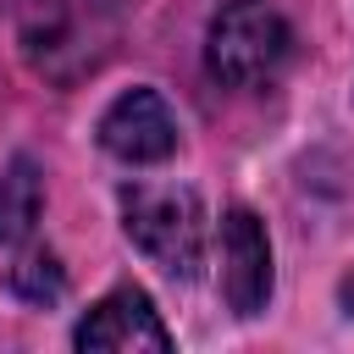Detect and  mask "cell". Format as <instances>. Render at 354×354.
Masks as SVG:
<instances>
[{"instance_id":"1","label":"cell","mask_w":354,"mask_h":354,"mask_svg":"<svg viewBox=\"0 0 354 354\" xmlns=\"http://www.w3.org/2000/svg\"><path fill=\"white\" fill-rule=\"evenodd\" d=\"M293 55V28L266 0H232L210 17L205 33V66L221 88H266L282 77Z\"/></svg>"},{"instance_id":"2","label":"cell","mask_w":354,"mask_h":354,"mask_svg":"<svg viewBox=\"0 0 354 354\" xmlns=\"http://www.w3.org/2000/svg\"><path fill=\"white\" fill-rule=\"evenodd\" d=\"M122 227L171 277H194L205 260V210H199V194L183 183H127Z\"/></svg>"},{"instance_id":"3","label":"cell","mask_w":354,"mask_h":354,"mask_svg":"<svg viewBox=\"0 0 354 354\" xmlns=\"http://www.w3.org/2000/svg\"><path fill=\"white\" fill-rule=\"evenodd\" d=\"M221 299L232 315H260L271 299V238L243 205L221 216Z\"/></svg>"},{"instance_id":"4","label":"cell","mask_w":354,"mask_h":354,"mask_svg":"<svg viewBox=\"0 0 354 354\" xmlns=\"http://www.w3.org/2000/svg\"><path fill=\"white\" fill-rule=\"evenodd\" d=\"M100 144H105V155H116L127 166L166 160L177 149V116H171V105L155 88H127L100 116Z\"/></svg>"},{"instance_id":"5","label":"cell","mask_w":354,"mask_h":354,"mask_svg":"<svg viewBox=\"0 0 354 354\" xmlns=\"http://www.w3.org/2000/svg\"><path fill=\"white\" fill-rule=\"evenodd\" d=\"M72 343H77V348H116V354H133V348L166 354V348H171V332L160 326L155 304H149L138 288H116V293H105V299L77 321Z\"/></svg>"},{"instance_id":"6","label":"cell","mask_w":354,"mask_h":354,"mask_svg":"<svg viewBox=\"0 0 354 354\" xmlns=\"http://www.w3.org/2000/svg\"><path fill=\"white\" fill-rule=\"evenodd\" d=\"M39 205H44V183H39L33 160H11V171L0 177V243L6 249L28 243V232L39 221Z\"/></svg>"},{"instance_id":"7","label":"cell","mask_w":354,"mask_h":354,"mask_svg":"<svg viewBox=\"0 0 354 354\" xmlns=\"http://www.w3.org/2000/svg\"><path fill=\"white\" fill-rule=\"evenodd\" d=\"M343 304H348V315H354V277L343 282Z\"/></svg>"}]
</instances>
